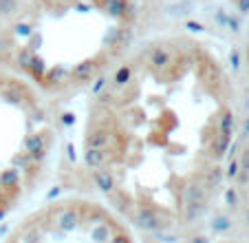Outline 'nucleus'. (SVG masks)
I'll list each match as a JSON object with an SVG mask.
<instances>
[{
    "label": "nucleus",
    "mask_w": 249,
    "mask_h": 243,
    "mask_svg": "<svg viewBox=\"0 0 249 243\" xmlns=\"http://www.w3.org/2000/svg\"><path fill=\"white\" fill-rule=\"evenodd\" d=\"M236 111L223 62L190 36L135 47L90 89L82 153L90 182L132 230L177 234L227 179Z\"/></svg>",
    "instance_id": "nucleus-1"
},
{
    "label": "nucleus",
    "mask_w": 249,
    "mask_h": 243,
    "mask_svg": "<svg viewBox=\"0 0 249 243\" xmlns=\"http://www.w3.org/2000/svg\"><path fill=\"white\" fill-rule=\"evenodd\" d=\"M137 0H38L0 31V64L47 98L93 89L135 49Z\"/></svg>",
    "instance_id": "nucleus-2"
},
{
    "label": "nucleus",
    "mask_w": 249,
    "mask_h": 243,
    "mask_svg": "<svg viewBox=\"0 0 249 243\" xmlns=\"http://www.w3.org/2000/svg\"><path fill=\"white\" fill-rule=\"evenodd\" d=\"M55 142L49 98L0 64V217L38 192L51 170Z\"/></svg>",
    "instance_id": "nucleus-3"
},
{
    "label": "nucleus",
    "mask_w": 249,
    "mask_h": 243,
    "mask_svg": "<svg viewBox=\"0 0 249 243\" xmlns=\"http://www.w3.org/2000/svg\"><path fill=\"white\" fill-rule=\"evenodd\" d=\"M2 243H137L135 230L102 199L66 195L22 215Z\"/></svg>",
    "instance_id": "nucleus-4"
},
{
    "label": "nucleus",
    "mask_w": 249,
    "mask_h": 243,
    "mask_svg": "<svg viewBox=\"0 0 249 243\" xmlns=\"http://www.w3.org/2000/svg\"><path fill=\"white\" fill-rule=\"evenodd\" d=\"M240 9H243V11H249V0H240Z\"/></svg>",
    "instance_id": "nucleus-5"
}]
</instances>
